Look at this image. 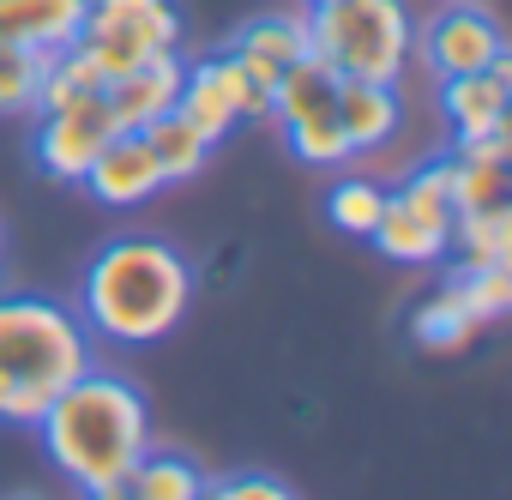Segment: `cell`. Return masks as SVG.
<instances>
[{"label": "cell", "instance_id": "1", "mask_svg": "<svg viewBox=\"0 0 512 500\" xmlns=\"http://www.w3.org/2000/svg\"><path fill=\"white\" fill-rule=\"evenodd\" d=\"M193 266L163 235H109L85 260L79 278V320L103 344L145 350L169 338L193 308Z\"/></svg>", "mask_w": 512, "mask_h": 500}, {"label": "cell", "instance_id": "2", "mask_svg": "<svg viewBox=\"0 0 512 500\" xmlns=\"http://www.w3.org/2000/svg\"><path fill=\"white\" fill-rule=\"evenodd\" d=\"M43 434V452L49 464L79 488H109V482H127V470L145 458L151 446V410H145V392L121 374H103V368H85L37 422Z\"/></svg>", "mask_w": 512, "mask_h": 500}, {"label": "cell", "instance_id": "3", "mask_svg": "<svg viewBox=\"0 0 512 500\" xmlns=\"http://www.w3.org/2000/svg\"><path fill=\"white\" fill-rule=\"evenodd\" d=\"M85 368H97V338L85 332L79 308L31 290L0 296V422L7 428H37Z\"/></svg>", "mask_w": 512, "mask_h": 500}, {"label": "cell", "instance_id": "4", "mask_svg": "<svg viewBox=\"0 0 512 500\" xmlns=\"http://www.w3.org/2000/svg\"><path fill=\"white\" fill-rule=\"evenodd\" d=\"M314 55L338 79H374L398 85L416 49V19L404 0H332V7L308 13Z\"/></svg>", "mask_w": 512, "mask_h": 500}, {"label": "cell", "instance_id": "5", "mask_svg": "<svg viewBox=\"0 0 512 500\" xmlns=\"http://www.w3.org/2000/svg\"><path fill=\"white\" fill-rule=\"evenodd\" d=\"M79 49L103 67V85H109L139 61L181 49V13L175 0H85Z\"/></svg>", "mask_w": 512, "mask_h": 500}, {"label": "cell", "instance_id": "6", "mask_svg": "<svg viewBox=\"0 0 512 500\" xmlns=\"http://www.w3.org/2000/svg\"><path fill=\"white\" fill-rule=\"evenodd\" d=\"M416 55L434 79H452V73H482L506 55V31L494 25V13H482L476 0H440V13L422 25L416 37Z\"/></svg>", "mask_w": 512, "mask_h": 500}, {"label": "cell", "instance_id": "7", "mask_svg": "<svg viewBox=\"0 0 512 500\" xmlns=\"http://www.w3.org/2000/svg\"><path fill=\"white\" fill-rule=\"evenodd\" d=\"M115 133H121V127H115L109 103H103V97H79V103L49 109V115L37 121V163H43V175L79 187L85 169L97 163V151H103Z\"/></svg>", "mask_w": 512, "mask_h": 500}, {"label": "cell", "instance_id": "8", "mask_svg": "<svg viewBox=\"0 0 512 500\" xmlns=\"http://www.w3.org/2000/svg\"><path fill=\"white\" fill-rule=\"evenodd\" d=\"M229 55L260 79L266 91L302 61V55H314V31H308V13L302 7H290V13H260V19H247L235 37H229Z\"/></svg>", "mask_w": 512, "mask_h": 500}, {"label": "cell", "instance_id": "9", "mask_svg": "<svg viewBox=\"0 0 512 500\" xmlns=\"http://www.w3.org/2000/svg\"><path fill=\"white\" fill-rule=\"evenodd\" d=\"M181 73H187V61H181V49H169V55H151V61H139L133 73L109 79V85H103V103H109L115 127H121V133H139L145 121L169 115L175 97H181Z\"/></svg>", "mask_w": 512, "mask_h": 500}, {"label": "cell", "instance_id": "10", "mask_svg": "<svg viewBox=\"0 0 512 500\" xmlns=\"http://www.w3.org/2000/svg\"><path fill=\"white\" fill-rule=\"evenodd\" d=\"M506 109H512V55H500V61L482 67V73H452V79H440V115H446L452 139L506 127Z\"/></svg>", "mask_w": 512, "mask_h": 500}, {"label": "cell", "instance_id": "11", "mask_svg": "<svg viewBox=\"0 0 512 500\" xmlns=\"http://www.w3.org/2000/svg\"><path fill=\"white\" fill-rule=\"evenodd\" d=\"M79 187H91L103 205H145L151 193H163L169 181H163V169H157V157H151V145L139 139V133H115L103 151H97V163L85 169V181Z\"/></svg>", "mask_w": 512, "mask_h": 500}, {"label": "cell", "instance_id": "12", "mask_svg": "<svg viewBox=\"0 0 512 500\" xmlns=\"http://www.w3.org/2000/svg\"><path fill=\"white\" fill-rule=\"evenodd\" d=\"M338 127L350 139V157H374L404 133V97L398 85L374 79H338Z\"/></svg>", "mask_w": 512, "mask_h": 500}, {"label": "cell", "instance_id": "13", "mask_svg": "<svg viewBox=\"0 0 512 500\" xmlns=\"http://www.w3.org/2000/svg\"><path fill=\"white\" fill-rule=\"evenodd\" d=\"M85 31V0H0V43L31 49V55H61Z\"/></svg>", "mask_w": 512, "mask_h": 500}, {"label": "cell", "instance_id": "14", "mask_svg": "<svg viewBox=\"0 0 512 500\" xmlns=\"http://www.w3.org/2000/svg\"><path fill=\"white\" fill-rule=\"evenodd\" d=\"M368 241L392 266H440V260H452V223H434V217L410 211L392 187H386V211H380Z\"/></svg>", "mask_w": 512, "mask_h": 500}, {"label": "cell", "instance_id": "15", "mask_svg": "<svg viewBox=\"0 0 512 500\" xmlns=\"http://www.w3.org/2000/svg\"><path fill=\"white\" fill-rule=\"evenodd\" d=\"M452 254L458 266H512V205H482L452 217Z\"/></svg>", "mask_w": 512, "mask_h": 500}, {"label": "cell", "instance_id": "16", "mask_svg": "<svg viewBox=\"0 0 512 500\" xmlns=\"http://www.w3.org/2000/svg\"><path fill=\"white\" fill-rule=\"evenodd\" d=\"M139 139L151 145V157H157V169H163V181H193L205 163H211V139L187 121V115H157V121H145L139 127Z\"/></svg>", "mask_w": 512, "mask_h": 500}, {"label": "cell", "instance_id": "17", "mask_svg": "<svg viewBox=\"0 0 512 500\" xmlns=\"http://www.w3.org/2000/svg\"><path fill=\"white\" fill-rule=\"evenodd\" d=\"M320 109H338V73H332L320 55H302V61L272 85V121L290 127V121L320 115Z\"/></svg>", "mask_w": 512, "mask_h": 500}, {"label": "cell", "instance_id": "18", "mask_svg": "<svg viewBox=\"0 0 512 500\" xmlns=\"http://www.w3.org/2000/svg\"><path fill=\"white\" fill-rule=\"evenodd\" d=\"M205 482H211V476H205L187 452H163V446H145V458L127 470L133 500H199Z\"/></svg>", "mask_w": 512, "mask_h": 500}, {"label": "cell", "instance_id": "19", "mask_svg": "<svg viewBox=\"0 0 512 500\" xmlns=\"http://www.w3.org/2000/svg\"><path fill=\"white\" fill-rule=\"evenodd\" d=\"M175 115H187L211 145H223V139L241 127L235 103L223 97V85L211 79V67H205V61H187V73H181V97H175Z\"/></svg>", "mask_w": 512, "mask_h": 500}, {"label": "cell", "instance_id": "20", "mask_svg": "<svg viewBox=\"0 0 512 500\" xmlns=\"http://www.w3.org/2000/svg\"><path fill=\"white\" fill-rule=\"evenodd\" d=\"M482 326L470 320V308H464V296H458V284L446 278L416 314H410V338L422 344V350H464L470 338H476Z\"/></svg>", "mask_w": 512, "mask_h": 500}, {"label": "cell", "instance_id": "21", "mask_svg": "<svg viewBox=\"0 0 512 500\" xmlns=\"http://www.w3.org/2000/svg\"><path fill=\"white\" fill-rule=\"evenodd\" d=\"M380 211H386V187H380L374 175H338L332 193H326V217H332L344 235H356V241L374 235Z\"/></svg>", "mask_w": 512, "mask_h": 500}, {"label": "cell", "instance_id": "22", "mask_svg": "<svg viewBox=\"0 0 512 500\" xmlns=\"http://www.w3.org/2000/svg\"><path fill=\"white\" fill-rule=\"evenodd\" d=\"M284 145L296 151V163L308 169H344L350 163V139L338 127V109H320V115H302L284 127Z\"/></svg>", "mask_w": 512, "mask_h": 500}, {"label": "cell", "instance_id": "23", "mask_svg": "<svg viewBox=\"0 0 512 500\" xmlns=\"http://www.w3.org/2000/svg\"><path fill=\"white\" fill-rule=\"evenodd\" d=\"M446 278L458 284V296H464V308H470L476 326H494V320L512 314V266H470V272L452 266Z\"/></svg>", "mask_w": 512, "mask_h": 500}, {"label": "cell", "instance_id": "24", "mask_svg": "<svg viewBox=\"0 0 512 500\" xmlns=\"http://www.w3.org/2000/svg\"><path fill=\"white\" fill-rule=\"evenodd\" d=\"M49 61L55 55H31V49L0 43V115H37V85H43Z\"/></svg>", "mask_w": 512, "mask_h": 500}, {"label": "cell", "instance_id": "25", "mask_svg": "<svg viewBox=\"0 0 512 500\" xmlns=\"http://www.w3.org/2000/svg\"><path fill=\"white\" fill-rule=\"evenodd\" d=\"M446 181H452V211H482V205L506 199V163L446 157Z\"/></svg>", "mask_w": 512, "mask_h": 500}, {"label": "cell", "instance_id": "26", "mask_svg": "<svg viewBox=\"0 0 512 500\" xmlns=\"http://www.w3.org/2000/svg\"><path fill=\"white\" fill-rule=\"evenodd\" d=\"M205 67H211V79L223 85V97L235 103V115H241V121H272V91L253 79L229 49H223V55H205Z\"/></svg>", "mask_w": 512, "mask_h": 500}, {"label": "cell", "instance_id": "27", "mask_svg": "<svg viewBox=\"0 0 512 500\" xmlns=\"http://www.w3.org/2000/svg\"><path fill=\"white\" fill-rule=\"evenodd\" d=\"M446 157H470V163H506L512 157V133L506 127H494V133H464V139H452V151Z\"/></svg>", "mask_w": 512, "mask_h": 500}, {"label": "cell", "instance_id": "28", "mask_svg": "<svg viewBox=\"0 0 512 500\" xmlns=\"http://www.w3.org/2000/svg\"><path fill=\"white\" fill-rule=\"evenodd\" d=\"M85 500H133V488L127 482H109V488H91Z\"/></svg>", "mask_w": 512, "mask_h": 500}, {"label": "cell", "instance_id": "29", "mask_svg": "<svg viewBox=\"0 0 512 500\" xmlns=\"http://www.w3.org/2000/svg\"><path fill=\"white\" fill-rule=\"evenodd\" d=\"M296 7H302V13H320V7H332V0H296Z\"/></svg>", "mask_w": 512, "mask_h": 500}, {"label": "cell", "instance_id": "30", "mask_svg": "<svg viewBox=\"0 0 512 500\" xmlns=\"http://www.w3.org/2000/svg\"><path fill=\"white\" fill-rule=\"evenodd\" d=\"M0 260H7V223H0Z\"/></svg>", "mask_w": 512, "mask_h": 500}, {"label": "cell", "instance_id": "31", "mask_svg": "<svg viewBox=\"0 0 512 500\" xmlns=\"http://www.w3.org/2000/svg\"><path fill=\"white\" fill-rule=\"evenodd\" d=\"M199 500H217V488H211V482H205V494H199Z\"/></svg>", "mask_w": 512, "mask_h": 500}, {"label": "cell", "instance_id": "32", "mask_svg": "<svg viewBox=\"0 0 512 500\" xmlns=\"http://www.w3.org/2000/svg\"><path fill=\"white\" fill-rule=\"evenodd\" d=\"M7 500H43V494H7Z\"/></svg>", "mask_w": 512, "mask_h": 500}]
</instances>
